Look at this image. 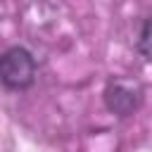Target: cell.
<instances>
[{"label":"cell","instance_id":"6da1fadb","mask_svg":"<svg viewBox=\"0 0 152 152\" xmlns=\"http://www.w3.org/2000/svg\"><path fill=\"white\" fill-rule=\"evenodd\" d=\"M0 76L5 88L24 90L36 81V59L26 48H10L0 59Z\"/></svg>","mask_w":152,"mask_h":152},{"label":"cell","instance_id":"3957f363","mask_svg":"<svg viewBox=\"0 0 152 152\" xmlns=\"http://www.w3.org/2000/svg\"><path fill=\"white\" fill-rule=\"evenodd\" d=\"M138 50L147 62H152V17L142 24V31H140V38H138Z\"/></svg>","mask_w":152,"mask_h":152},{"label":"cell","instance_id":"7a4b0ae2","mask_svg":"<svg viewBox=\"0 0 152 152\" xmlns=\"http://www.w3.org/2000/svg\"><path fill=\"white\" fill-rule=\"evenodd\" d=\"M104 102L109 112L119 116H128L140 104V88L128 81H112L104 90Z\"/></svg>","mask_w":152,"mask_h":152}]
</instances>
